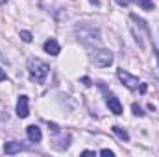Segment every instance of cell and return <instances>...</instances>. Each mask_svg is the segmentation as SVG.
<instances>
[{"instance_id":"6da1fadb","label":"cell","mask_w":159,"mask_h":157,"mask_svg":"<svg viewBox=\"0 0 159 157\" xmlns=\"http://www.w3.org/2000/svg\"><path fill=\"white\" fill-rule=\"evenodd\" d=\"M74 35L80 43L91 46V44H96L102 41V35H100V30L96 26H91V24H81V26H76L74 30Z\"/></svg>"},{"instance_id":"7a4b0ae2","label":"cell","mask_w":159,"mask_h":157,"mask_svg":"<svg viewBox=\"0 0 159 157\" xmlns=\"http://www.w3.org/2000/svg\"><path fill=\"white\" fill-rule=\"evenodd\" d=\"M28 72H30V78L32 79L43 83V81L46 79V76H48V72H50V67H48V63H44L43 59L32 57V59L28 61Z\"/></svg>"},{"instance_id":"3957f363","label":"cell","mask_w":159,"mask_h":157,"mask_svg":"<svg viewBox=\"0 0 159 157\" xmlns=\"http://www.w3.org/2000/svg\"><path fill=\"white\" fill-rule=\"evenodd\" d=\"M91 63H94L96 67L104 69V67H109L113 63V52L111 50H106V48H100V50H94L91 54Z\"/></svg>"},{"instance_id":"277c9868","label":"cell","mask_w":159,"mask_h":157,"mask_svg":"<svg viewBox=\"0 0 159 157\" xmlns=\"http://www.w3.org/2000/svg\"><path fill=\"white\" fill-rule=\"evenodd\" d=\"M117 76H119L120 81H122L128 89H131V91L139 89V85H141L139 78H135L133 74H129V72H126V70H122V69H119V70H117Z\"/></svg>"},{"instance_id":"5b68a950","label":"cell","mask_w":159,"mask_h":157,"mask_svg":"<svg viewBox=\"0 0 159 157\" xmlns=\"http://www.w3.org/2000/svg\"><path fill=\"white\" fill-rule=\"evenodd\" d=\"M106 104H107V107H109V111H111L113 115H122V104H120V100L115 94L107 92V94H106Z\"/></svg>"},{"instance_id":"8992f818","label":"cell","mask_w":159,"mask_h":157,"mask_svg":"<svg viewBox=\"0 0 159 157\" xmlns=\"http://www.w3.org/2000/svg\"><path fill=\"white\" fill-rule=\"evenodd\" d=\"M30 115V107H28V96L22 94L19 96V102H17V117L19 118H26Z\"/></svg>"},{"instance_id":"52a82bcc","label":"cell","mask_w":159,"mask_h":157,"mask_svg":"<svg viewBox=\"0 0 159 157\" xmlns=\"http://www.w3.org/2000/svg\"><path fill=\"white\" fill-rule=\"evenodd\" d=\"M26 135H28V139H30L32 142H41V139H43L41 128H37L35 124H32V126L26 128Z\"/></svg>"},{"instance_id":"ba28073f","label":"cell","mask_w":159,"mask_h":157,"mask_svg":"<svg viewBox=\"0 0 159 157\" xmlns=\"http://www.w3.org/2000/svg\"><path fill=\"white\" fill-rule=\"evenodd\" d=\"M43 48H44V52L50 54V56H59V52H61L59 43H57L56 39H48L44 44H43Z\"/></svg>"},{"instance_id":"9c48e42d","label":"cell","mask_w":159,"mask_h":157,"mask_svg":"<svg viewBox=\"0 0 159 157\" xmlns=\"http://www.w3.org/2000/svg\"><path fill=\"white\" fill-rule=\"evenodd\" d=\"M22 150H26V146H24V144H20V142H15V141H11V142H6V144H4V152H6L7 155L19 154V152H22Z\"/></svg>"},{"instance_id":"30bf717a","label":"cell","mask_w":159,"mask_h":157,"mask_svg":"<svg viewBox=\"0 0 159 157\" xmlns=\"http://www.w3.org/2000/svg\"><path fill=\"white\" fill-rule=\"evenodd\" d=\"M129 2H133L135 6H139L141 9H146V11H152L156 6H154V0H129Z\"/></svg>"},{"instance_id":"8fae6325","label":"cell","mask_w":159,"mask_h":157,"mask_svg":"<svg viewBox=\"0 0 159 157\" xmlns=\"http://www.w3.org/2000/svg\"><path fill=\"white\" fill-rule=\"evenodd\" d=\"M113 131H115V135L119 137L120 141H124V142H128V141H129V135H128V131H126V129H122L120 126H113Z\"/></svg>"},{"instance_id":"7c38bea8","label":"cell","mask_w":159,"mask_h":157,"mask_svg":"<svg viewBox=\"0 0 159 157\" xmlns=\"http://www.w3.org/2000/svg\"><path fill=\"white\" fill-rule=\"evenodd\" d=\"M131 111H133V115H135V117H144L143 107H141V105H137V104H133V105H131Z\"/></svg>"},{"instance_id":"4fadbf2b","label":"cell","mask_w":159,"mask_h":157,"mask_svg":"<svg viewBox=\"0 0 159 157\" xmlns=\"http://www.w3.org/2000/svg\"><path fill=\"white\" fill-rule=\"evenodd\" d=\"M20 39L24 41V43H32V34H30V32H24V30H22V32H20Z\"/></svg>"},{"instance_id":"5bb4252c","label":"cell","mask_w":159,"mask_h":157,"mask_svg":"<svg viewBox=\"0 0 159 157\" xmlns=\"http://www.w3.org/2000/svg\"><path fill=\"white\" fill-rule=\"evenodd\" d=\"M100 155H109V157H113L115 154H113L111 150H107V148H104V150H100Z\"/></svg>"},{"instance_id":"9a60e30c","label":"cell","mask_w":159,"mask_h":157,"mask_svg":"<svg viewBox=\"0 0 159 157\" xmlns=\"http://www.w3.org/2000/svg\"><path fill=\"white\" fill-rule=\"evenodd\" d=\"M48 128H50L52 131H56V133L59 131V126H57V124H54V122H48Z\"/></svg>"},{"instance_id":"2e32d148","label":"cell","mask_w":159,"mask_h":157,"mask_svg":"<svg viewBox=\"0 0 159 157\" xmlns=\"http://www.w3.org/2000/svg\"><path fill=\"white\" fill-rule=\"evenodd\" d=\"M115 2H117L119 6H122V7H126V6L129 4V0H115Z\"/></svg>"},{"instance_id":"e0dca14e","label":"cell","mask_w":159,"mask_h":157,"mask_svg":"<svg viewBox=\"0 0 159 157\" xmlns=\"http://www.w3.org/2000/svg\"><path fill=\"white\" fill-rule=\"evenodd\" d=\"M81 81H83V85H87V87H89V85H93V81H91L89 78H81Z\"/></svg>"},{"instance_id":"ac0fdd59","label":"cell","mask_w":159,"mask_h":157,"mask_svg":"<svg viewBox=\"0 0 159 157\" xmlns=\"http://www.w3.org/2000/svg\"><path fill=\"white\" fill-rule=\"evenodd\" d=\"M154 56H156V59H157V63H159V50L154 46Z\"/></svg>"},{"instance_id":"d6986e66","label":"cell","mask_w":159,"mask_h":157,"mask_svg":"<svg viewBox=\"0 0 159 157\" xmlns=\"http://www.w3.org/2000/svg\"><path fill=\"white\" fill-rule=\"evenodd\" d=\"M4 79H6V72L0 69V81H4Z\"/></svg>"},{"instance_id":"ffe728a7","label":"cell","mask_w":159,"mask_h":157,"mask_svg":"<svg viewBox=\"0 0 159 157\" xmlns=\"http://www.w3.org/2000/svg\"><path fill=\"white\" fill-rule=\"evenodd\" d=\"M91 4H94V6H98V0H89Z\"/></svg>"},{"instance_id":"44dd1931","label":"cell","mask_w":159,"mask_h":157,"mask_svg":"<svg viewBox=\"0 0 159 157\" xmlns=\"http://www.w3.org/2000/svg\"><path fill=\"white\" fill-rule=\"evenodd\" d=\"M6 2H7V0H0V4H6Z\"/></svg>"}]
</instances>
